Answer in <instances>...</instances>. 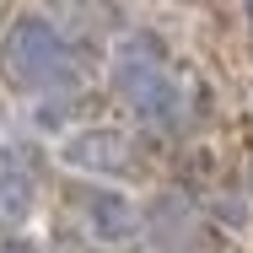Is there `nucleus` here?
<instances>
[{
	"label": "nucleus",
	"instance_id": "f257e3e1",
	"mask_svg": "<svg viewBox=\"0 0 253 253\" xmlns=\"http://www.w3.org/2000/svg\"><path fill=\"white\" fill-rule=\"evenodd\" d=\"M108 81H113V92L129 102L151 129H172L183 119V92H178V81L167 70V49L156 43L151 33H129L113 49Z\"/></svg>",
	"mask_w": 253,
	"mask_h": 253
},
{
	"label": "nucleus",
	"instance_id": "f03ea898",
	"mask_svg": "<svg viewBox=\"0 0 253 253\" xmlns=\"http://www.w3.org/2000/svg\"><path fill=\"white\" fill-rule=\"evenodd\" d=\"M0 59H5L11 81H22V86H33V92L65 81V70H70V49H65L59 27H54L49 16H38V11H27V16L11 22L5 43H0Z\"/></svg>",
	"mask_w": 253,
	"mask_h": 253
},
{
	"label": "nucleus",
	"instance_id": "7ed1b4c3",
	"mask_svg": "<svg viewBox=\"0 0 253 253\" xmlns=\"http://www.w3.org/2000/svg\"><path fill=\"white\" fill-rule=\"evenodd\" d=\"M54 156H59L70 172H86V178H119V172L135 162V146H129V135L113 129V124H86V129L59 135Z\"/></svg>",
	"mask_w": 253,
	"mask_h": 253
},
{
	"label": "nucleus",
	"instance_id": "20e7f679",
	"mask_svg": "<svg viewBox=\"0 0 253 253\" xmlns=\"http://www.w3.org/2000/svg\"><path fill=\"white\" fill-rule=\"evenodd\" d=\"M81 221H86L92 243H102V248H124V243L140 237V205L124 189H108V183L81 194Z\"/></svg>",
	"mask_w": 253,
	"mask_h": 253
},
{
	"label": "nucleus",
	"instance_id": "39448f33",
	"mask_svg": "<svg viewBox=\"0 0 253 253\" xmlns=\"http://www.w3.org/2000/svg\"><path fill=\"white\" fill-rule=\"evenodd\" d=\"M33 215H38V189L22 172H5L0 178V232H22Z\"/></svg>",
	"mask_w": 253,
	"mask_h": 253
},
{
	"label": "nucleus",
	"instance_id": "423d86ee",
	"mask_svg": "<svg viewBox=\"0 0 253 253\" xmlns=\"http://www.w3.org/2000/svg\"><path fill=\"white\" fill-rule=\"evenodd\" d=\"M0 253H38V248H33V243H5Z\"/></svg>",
	"mask_w": 253,
	"mask_h": 253
},
{
	"label": "nucleus",
	"instance_id": "0eeeda50",
	"mask_svg": "<svg viewBox=\"0 0 253 253\" xmlns=\"http://www.w3.org/2000/svg\"><path fill=\"white\" fill-rule=\"evenodd\" d=\"M243 16H248V22H253V0H243Z\"/></svg>",
	"mask_w": 253,
	"mask_h": 253
}]
</instances>
